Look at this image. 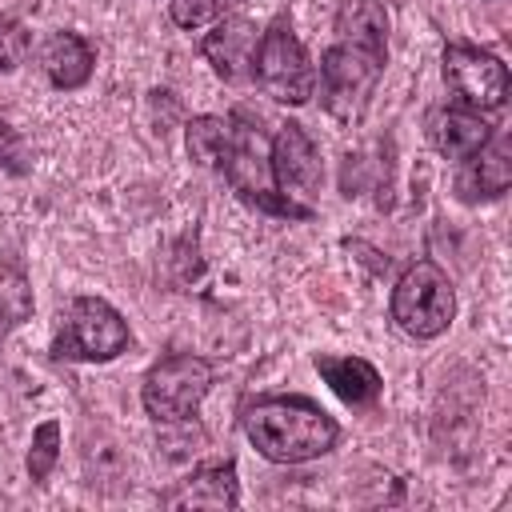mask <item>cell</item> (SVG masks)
<instances>
[{"label":"cell","instance_id":"12","mask_svg":"<svg viewBox=\"0 0 512 512\" xmlns=\"http://www.w3.org/2000/svg\"><path fill=\"white\" fill-rule=\"evenodd\" d=\"M428 140L440 156L448 160H468L472 152H480L492 140V124L476 112V108H436L428 116Z\"/></svg>","mask_w":512,"mask_h":512},{"label":"cell","instance_id":"9","mask_svg":"<svg viewBox=\"0 0 512 512\" xmlns=\"http://www.w3.org/2000/svg\"><path fill=\"white\" fill-rule=\"evenodd\" d=\"M268 164H272L276 192L288 196L292 204H300L304 212H312V196L320 192V176H324L312 136L292 120L280 124V132L268 144Z\"/></svg>","mask_w":512,"mask_h":512},{"label":"cell","instance_id":"7","mask_svg":"<svg viewBox=\"0 0 512 512\" xmlns=\"http://www.w3.org/2000/svg\"><path fill=\"white\" fill-rule=\"evenodd\" d=\"M208 388H212V364L204 356L176 352L148 368L140 384V400L156 424H184L200 408Z\"/></svg>","mask_w":512,"mask_h":512},{"label":"cell","instance_id":"8","mask_svg":"<svg viewBox=\"0 0 512 512\" xmlns=\"http://www.w3.org/2000/svg\"><path fill=\"white\" fill-rule=\"evenodd\" d=\"M444 84L464 108L496 112L508 100V68L500 56L476 44H448L444 48Z\"/></svg>","mask_w":512,"mask_h":512},{"label":"cell","instance_id":"10","mask_svg":"<svg viewBox=\"0 0 512 512\" xmlns=\"http://www.w3.org/2000/svg\"><path fill=\"white\" fill-rule=\"evenodd\" d=\"M260 32L252 20L244 16H220V24L200 40L204 60L216 68V76H224L228 84H240L252 76V56H256Z\"/></svg>","mask_w":512,"mask_h":512},{"label":"cell","instance_id":"4","mask_svg":"<svg viewBox=\"0 0 512 512\" xmlns=\"http://www.w3.org/2000/svg\"><path fill=\"white\" fill-rule=\"evenodd\" d=\"M128 344H132V332H128L124 316L108 300L76 296L60 316V332L52 340V356L104 364V360H116Z\"/></svg>","mask_w":512,"mask_h":512},{"label":"cell","instance_id":"5","mask_svg":"<svg viewBox=\"0 0 512 512\" xmlns=\"http://www.w3.org/2000/svg\"><path fill=\"white\" fill-rule=\"evenodd\" d=\"M252 80L276 104H304L316 92V68L288 20H272L260 32V44L252 56Z\"/></svg>","mask_w":512,"mask_h":512},{"label":"cell","instance_id":"19","mask_svg":"<svg viewBox=\"0 0 512 512\" xmlns=\"http://www.w3.org/2000/svg\"><path fill=\"white\" fill-rule=\"evenodd\" d=\"M60 460V424L56 420H44L36 432H32V448H28V476L32 480H48L52 468Z\"/></svg>","mask_w":512,"mask_h":512},{"label":"cell","instance_id":"11","mask_svg":"<svg viewBox=\"0 0 512 512\" xmlns=\"http://www.w3.org/2000/svg\"><path fill=\"white\" fill-rule=\"evenodd\" d=\"M512 184V140L496 136L480 152H472L460 172H456V196L476 204V200H496Z\"/></svg>","mask_w":512,"mask_h":512},{"label":"cell","instance_id":"15","mask_svg":"<svg viewBox=\"0 0 512 512\" xmlns=\"http://www.w3.org/2000/svg\"><path fill=\"white\" fill-rule=\"evenodd\" d=\"M40 64H44V72H48V80H52L56 88L72 92V88L88 84L92 64H96V52H92V44H88L84 36H76V32H52V36L44 40Z\"/></svg>","mask_w":512,"mask_h":512},{"label":"cell","instance_id":"22","mask_svg":"<svg viewBox=\"0 0 512 512\" xmlns=\"http://www.w3.org/2000/svg\"><path fill=\"white\" fill-rule=\"evenodd\" d=\"M12 152H16V132H12L4 120H0V168L8 164V156H12Z\"/></svg>","mask_w":512,"mask_h":512},{"label":"cell","instance_id":"1","mask_svg":"<svg viewBox=\"0 0 512 512\" xmlns=\"http://www.w3.org/2000/svg\"><path fill=\"white\" fill-rule=\"evenodd\" d=\"M244 436L272 464H304L336 448L340 424L308 396H264L244 408Z\"/></svg>","mask_w":512,"mask_h":512},{"label":"cell","instance_id":"16","mask_svg":"<svg viewBox=\"0 0 512 512\" xmlns=\"http://www.w3.org/2000/svg\"><path fill=\"white\" fill-rule=\"evenodd\" d=\"M336 36L340 44L388 52V12L376 0H344L336 12Z\"/></svg>","mask_w":512,"mask_h":512},{"label":"cell","instance_id":"14","mask_svg":"<svg viewBox=\"0 0 512 512\" xmlns=\"http://www.w3.org/2000/svg\"><path fill=\"white\" fill-rule=\"evenodd\" d=\"M312 364H316V372L324 376V384H328L344 404H352V408H368V404H376L380 392H384L380 372H376L364 356H332V352H320Z\"/></svg>","mask_w":512,"mask_h":512},{"label":"cell","instance_id":"18","mask_svg":"<svg viewBox=\"0 0 512 512\" xmlns=\"http://www.w3.org/2000/svg\"><path fill=\"white\" fill-rule=\"evenodd\" d=\"M32 316V284L16 260H0V340Z\"/></svg>","mask_w":512,"mask_h":512},{"label":"cell","instance_id":"2","mask_svg":"<svg viewBox=\"0 0 512 512\" xmlns=\"http://www.w3.org/2000/svg\"><path fill=\"white\" fill-rule=\"evenodd\" d=\"M388 312H392L396 328L408 332L412 340H436V336L448 332V324L456 316L452 280L432 260H416L396 280L392 300H388Z\"/></svg>","mask_w":512,"mask_h":512},{"label":"cell","instance_id":"6","mask_svg":"<svg viewBox=\"0 0 512 512\" xmlns=\"http://www.w3.org/2000/svg\"><path fill=\"white\" fill-rule=\"evenodd\" d=\"M384 56L388 52H372V48H356V44H332L320 56V96L324 108L340 120V124H356L372 100V88L384 76Z\"/></svg>","mask_w":512,"mask_h":512},{"label":"cell","instance_id":"3","mask_svg":"<svg viewBox=\"0 0 512 512\" xmlns=\"http://www.w3.org/2000/svg\"><path fill=\"white\" fill-rule=\"evenodd\" d=\"M220 172H224V180L240 192V200L252 204V208H260V212L292 216V220L312 216V212H304L300 204H292L288 196L276 192L272 164H268V140H264L260 128L248 124L244 116H232V144H228V156H224Z\"/></svg>","mask_w":512,"mask_h":512},{"label":"cell","instance_id":"21","mask_svg":"<svg viewBox=\"0 0 512 512\" xmlns=\"http://www.w3.org/2000/svg\"><path fill=\"white\" fill-rule=\"evenodd\" d=\"M28 28L16 24V20H0V72H12L24 64L28 56Z\"/></svg>","mask_w":512,"mask_h":512},{"label":"cell","instance_id":"13","mask_svg":"<svg viewBox=\"0 0 512 512\" xmlns=\"http://www.w3.org/2000/svg\"><path fill=\"white\" fill-rule=\"evenodd\" d=\"M236 504H240V484L232 460L200 464L188 480H180L164 496V508H236Z\"/></svg>","mask_w":512,"mask_h":512},{"label":"cell","instance_id":"20","mask_svg":"<svg viewBox=\"0 0 512 512\" xmlns=\"http://www.w3.org/2000/svg\"><path fill=\"white\" fill-rule=\"evenodd\" d=\"M244 0H168V16L176 28H204L220 16H228Z\"/></svg>","mask_w":512,"mask_h":512},{"label":"cell","instance_id":"17","mask_svg":"<svg viewBox=\"0 0 512 512\" xmlns=\"http://www.w3.org/2000/svg\"><path fill=\"white\" fill-rule=\"evenodd\" d=\"M184 144H188V156L200 168L220 172V164L228 156V144H232V120H224V116H192L188 128H184Z\"/></svg>","mask_w":512,"mask_h":512}]
</instances>
